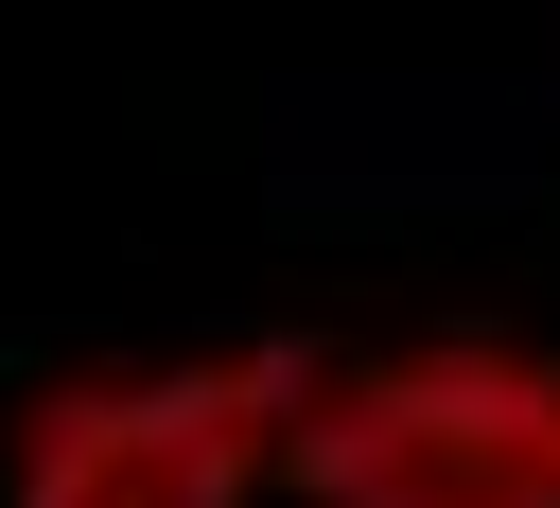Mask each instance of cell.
<instances>
[{"mask_svg": "<svg viewBox=\"0 0 560 508\" xmlns=\"http://www.w3.org/2000/svg\"><path fill=\"white\" fill-rule=\"evenodd\" d=\"M280 490L298 508H560V350L508 315L332 350Z\"/></svg>", "mask_w": 560, "mask_h": 508, "instance_id": "1", "label": "cell"}, {"mask_svg": "<svg viewBox=\"0 0 560 508\" xmlns=\"http://www.w3.org/2000/svg\"><path fill=\"white\" fill-rule=\"evenodd\" d=\"M315 350L298 333H210L140 368H52L0 420V508H262L298 455Z\"/></svg>", "mask_w": 560, "mask_h": 508, "instance_id": "2", "label": "cell"}]
</instances>
